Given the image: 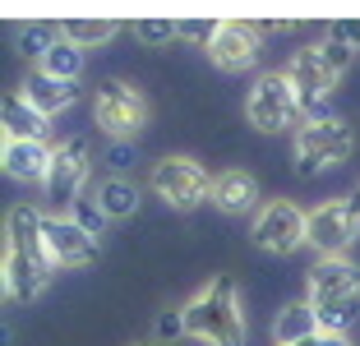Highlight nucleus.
<instances>
[{
  "label": "nucleus",
  "instance_id": "f257e3e1",
  "mask_svg": "<svg viewBox=\"0 0 360 346\" xmlns=\"http://www.w3.org/2000/svg\"><path fill=\"white\" fill-rule=\"evenodd\" d=\"M42 222H46V212L28 208V203L10 208V222H5V295L19 305L37 300L56 273L51 254H46Z\"/></svg>",
  "mask_w": 360,
  "mask_h": 346
},
{
  "label": "nucleus",
  "instance_id": "f03ea898",
  "mask_svg": "<svg viewBox=\"0 0 360 346\" xmlns=\"http://www.w3.org/2000/svg\"><path fill=\"white\" fill-rule=\"evenodd\" d=\"M305 300L319 319V333L347 337V328L360 319V268L347 259H319L309 268Z\"/></svg>",
  "mask_w": 360,
  "mask_h": 346
},
{
  "label": "nucleus",
  "instance_id": "7ed1b4c3",
  "mask_svg": "<svg viewBox=\"0 0 360 346\" xmlns=\"http://www.w3.org/2000/svg\"><path fill=\"white\" fill-rule=\"evenodd\" d=\"M180 314H185V337H199L208 346H245V319L231 277H212Z\"/></svg>",
  "mask_w": 360,
  "mask_h": 346
},
{
  "label": "nucleus",
  "instance_id": "20e7f679",
  "mask_svg": "<svg viewBox=\"0 0 360 346\" xmlns=\"http://www.w3.org/2000/svg\"><path fill=\"white\" fill-rule=\"evenodd\" d=\"M351 60H356V51L342 46V42H333V37L323 46H305V51L291 56L286 79H291L300 106H305V120H319V102L342 84V74L351 70Z\"/></svg>",
  "mask_w": 360,
  "mask_h": 346
},
{
  "label": "nucleus",
  "instance_id": "39448f33",
  "mask_svg": "<svg viewBox=\"0 0 360 346\" xmlns=\"http://www.w3.org/2000/svg\"><path fill=\"white\" fill-rule=\"evenodd\" d=\"M356 236H360V189L347 199H323L319 208H309L305 245L319 259H342Z\"/></svg>",
  "mask_w": 360,
  "mask_h": 346
},
{
  "label": "nucleus",
  "instance_id": "423d86ee",
  "mask_svg": "<svg viewBox=\"0 0 360 346\" xmlns=\"http://www.w3.org/2000/svg\"><path fill=\"white\" fill-rule=\"evenodd\" d=\"M351 143H356V134H351L347 120H338V115H319V120H305V125L296 129V171L300 176H314V171L323 167H338V162L351 158Z\"/></svg>",
  "mask_w": 360,
  "mask_h": 346
},
{
  "label": "nucleus",
  "instance_id": "0eeeda50",
  "mask_svg": "<svg viewBox=\"0 0 360 346\" xmlns=\"http://www.w3.org/2000/svg\"><path fill=\"white\" fill-rule=\"evenodd\" d=\"M245 115H250V125H255L259 134H282L286 125H296L300 115H305V106H300V97H296V88H291V79H286V70L264 74V79L250 88Z\"/></svg>",
  "mask_w": 360,
  "mask_h": 346
},
{
  "label": "nucleus",
  "instance_id": "6e6552de",
  "mask_svg": "<svg viewBox=\"0 0 360 346\" xmlns=\"http://www.w3.org/2000/svg\"><path fill=\"white\" fill-rule=\"evenodd\" d=\"M93 115H97V125H102V134H111L116 143H129V139H139L143 125H148V102H143V93L134 84H120L116 79V84L97 88Z\"/></svg>",
  "mask_w": 360,
  "mask_h": 346
},
{
  "label": "nucleus",
  "instance_id": "1a4fd4ad",
  "mask_svg": "<svg viewBox=\"0 0 360 346\" xmlns=\"http://www.w3.org/2000/svg\"><path fill=\"white\" fill-rule=\"evenodd\" d=\"M148 185H153L158 199H167L171 208H180V212L199 208V203L212 194V176L194 158H162L158 167H153Z\"/></svg>",
  "mask_w": 360,
  "mask_h": 346
},
{
  "label": "nucleus",
  "instance_id": "9d476101",
  "mask_svg": "<svg viewBox=\"0 0 360 346\" xmlns=\"http://www.w3.org/2000/svg\"><path fill=\"white\" fill-rule=\"evenodd\" d=\"M305 222L309 212H300L291 199H273L255 217V245L264 254H296L305 245Z\"/></svg>",
  "mask_w": 360,
  "mask_h": 346
},
{
  "label": "nucleus",
  "instance_id": "9b49d317",
  "mask_svg": "<svg viewBox=\"0 0 360 346\" xmlns=\"http://www.w3.org/2000/svg\"><path fill=\"white\" fill-rule=\"evenodd\" d=\"M259 46H264V28H259V23L226 19L222 32H217L212 46H208V60L217 65V70H226V74H240V70H250V65L259 60Z\"/></svg>",
  "mask_w": 360,
  "mask_h": 346
},
{
  "label": "nucleus",
  "instance_id": "f8f14e48",
  "mask_svg": "<svg viewBox=\"0 0 360 346\" xmlns=\"http://www.w3.org/2000/svg\"><path fill=\"white\" fill-rule=\"evenodd\" d=\"M42 236H46V254H51L56 268H88L97 263V236L84 231L75 217H46L42 222Z\"/></svg>",
  "mask_w": 360,
  "mask_h": 346
},
{
  "label": "nucleus",
  "instance_id": "ddd939ff",
  "mask_svg": "<svg viewBox=\"0 0 360 346\" xmlns=\"http://www.w3.org/2000/svg\"><path fill=\"white\" fill-rule=\"evenodd\" d=\"M84 185H88V139H70V143L56 148V158H51L46 194H51L56 203H70V208H75Z\"/></svg>",
  "mask_w": 360,
  "mask_h": 346
},
{
  "label": "nucleus",
  "instance_id": "4468645a",
  "mask_svg": "<svg viewBox=\"0 0 360 346\" xmlns=\"http://www.w3.org/2000/svg\"><path fill=\"white\" fill-rule=\"evenodd\" d=\"M51 158L56 148L46 143H23V139H5V148H0V162H5V176L10 180H42L51 176Z\"/></svg>",
  "mask_w": 360,
  "mask_h": 346
},
{
  "label": "nucleus",
  "instance_id": "2eb2a0df",
  "mask_svg": "<svg viewBox=\"0 0 360 346\" xmlns=\"http://www.w3.org/2000/svg\"><path fill=\"white\" fill-rule=\"evenodd\" d=\"M212 208L217 212H226V217H240V212H250L259 203V185H255V176L250 171H240V167H231V171H222V176H212Z\"/></svg>",
  "mask_w": 360,
  "mask_h": 346
},
{
  "label": "nucleus",
  "instance_id": "dca6fc26",
  "mask_svg": "<svg viewBox=\"0 0 360 346\" xmlns=\"http://www.w3.org/2000/svg\"><path fill=\"white\" fill-rule=\"evenodd\" d=\"M19 93H23V102H28V106H37V111L51 120V115H60V111H70V106H75L79 88L65 84V79H51V74H42V70H32L28 84H23Z\"/></svg>",
  "mask_w": 360,
  "mask_h": 346
},
{
  "label": "nucleus",
  "instance_id": "f3484780",
  "mask_svg": "<svg viewBox=\"0 0 360 346\" xmlns=\"http://www.w3.org/2000/svg\"><path fill=\"white\" fill-rule=\"evenodd\" d=\"M0 120H5V139H23V143H46V115L37 106L23 102V93H10L0 106Z\"/></svg>",
  "mask_w": 360,
  "mask_h": 346
},
{
  "label": "nucleus",
  "instance_id": "a211bd4d",
  "mask_svg": "<svg viewBox=\"0 0 360 346\" xmlns=\"http://www.w3.org/2000/svg\"><path fill=\"white\" fill-rule=\"evenodd\" d=\"M314 333H319V319H314V309H309V300H291L273 323V342L277 346H300Z\"/></svg>",
  "mask_w": 360,
  "mask_h": 346
},
{
  "label": "nucleus",
  "instance_id": "6ab92c4d",
  "mask_svg": "<svg viewBox=\"0 0 360 346\" xmlns=\"http://www.w3.org/2000/svg\"><path fill=\"white\" fill-rule=\"evenodd\" d=\"M93 199H97V208H102V217L120 222V217H129V212L139 208V189L129 185V180H120V176H106L102 185L93 189Z\"/></svg>",
  "mask_w": 360,
  "mask_h": 346
},
{
  "label": "nucleus",
  "instance_id": "aec40b11",
  "mask_svg": "<svg viewBox=\"0 0 360 346\" xmlns=\"http://www.w3.org/2000/svg\"><path fill=\"white\" fill-rule=\"evenodd\" d=\"M116 32H120L116 19H65V23H60V37H65L70 46H79V51H93V46L111 42Z\"/></svg>",
  "mask_w": 360,
  "mask_h": 346
},
{
  "label": "nucleus",
  "instance_id": "412c9836",
  "mask_svg": "<svg viewBox=\"0 0 360 346\" xmlns=\"http://www.w3.org/2000/svg\"><path fill=\"white\" fill-rule=\"evenodd\" d=\"M37 70L51 74V79H65V84H75L79 74H84V51H79V46H70V42L60 37V42H56L51 51L42 56V60H37Z\"/></svg>",
  "mask_w": 360,
  "mask_h": 346
},
{
  "label": "nucleus",
  "instance_id": "4be33fe9",
  "mask_svg": "<svg viewBox=\"0 0 360 346\" xmlns=\"http://www.w3.org/2000/svg\"><path fill=\"white\" fill-rule=\"evenodd\" d=\"M129 32L148 46H167L180 37V19H139V23H129Z\"/></svg>",
  "mask_w": 360,
  "mask_h": 346
},
{
  "label": "nucleus",
  "instance_id": "5701e85b",
  "mask_svg": "<svg viewBox=\"0 0 360 346\" xmlns=\"http://www.w3.org/2000/svg\"><path fill=\"white\" fill-rule=\"evenodd\" d=\"M60 42V23H32V28H23L19 32V46H23V56H37L42 60L51 46Z\"/></svg>",
  "mask_w": 360,
  "mask_h": 346
},
{
  "label": "nucleus",
  "instance_id": "b1692460",
  "mask_svg": "<svg viewBox=\"0 0 360 346\" xmlns=\"http://www.w3.org/2000/svg\"><path fill=\"white\" fill-rule=\"evenodd\" d=\"M217 32H222V19H180V37H185V42H199L203 51L212 46Z\"/></svg>",
  "mask_w": 360,
  "mask_h": 346
},
{
  "label": "nucleus",
  "instance_id": "393cba45",
  "mask_svg": "<svg viewBox=\"0 0 360 346\" xmlns=\"http://www.w3.org/2000/svg\"><path fill=\"white\" fill-rule=\"evenodd\" d=\"M328 37L342 46H351V51L360 56V19H333L328 23Z\"/></svg>",
  "mask_w": 360,
  "mask_h": 346
},
{
  "label": "nucleus",
  "instance_id": "a878e982",
  "mask_svg": "<svg viewBox=\"0 0 360 346\" xmlns=\"http://www.w3.org/2000/svg\"><path fill=\"white\" fill-rule=\"evenodd\" d=\"M75 222H79L84 231H93V236H97L106 217H102V208H97V199H88V194H79V203H75Z\"/></svg>",
  "mask_w": 360,
  "mask_h": 346
},
{
  "label": "nucleus",
  "instance_id": "bb28decb",
  "mask_svg": "<svg viewBox=\"0 0 360 346\" xmlns=\"http://www.w3.org/2000/svg\"><path fill=\"white\" fill-rule=\"evenodd\" d=\"M158 333H162V337H185V314H162Z\"/></svg>",
  "mask_w": 360,
  "mask_h": 346
},
{
  "label": "nucleus",
  "instance_id": "cd10ccee",
  "mask_svg": "<svg viewBox=\"0 0 360 346\" xmlns=\"http://www.w3.org/2000/svg\"><path fill=\"white\" fill-rule=\"evenodd\" d=\"M300 346H351L347 337H338V333H314L309 342H300Z\"/></svg>",
  "mask_w": 360,
  "mask_h": 346
},
{
  "label": "nucleus",
  "instance_id": "c85d7f7f",
  "mask_svg": "<svg viewBox=\"0 0 360 346\" xmlns=\"http://www.w3.org/2000/svg\"><path fill=\"white\" fill-rule=\"evenodd\" d=\"M111 167H116V171L129 167V143H116V153H111Z\"/></svg>",
  "mask_w": 360,
  "mask_h": 346
}]
</instances>
